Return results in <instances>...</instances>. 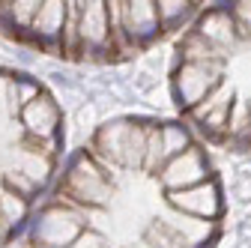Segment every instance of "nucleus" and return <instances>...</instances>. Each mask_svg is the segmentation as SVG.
I'll return each mask as SVG.
<instances>
[{
	"label": "nucleus",
	"mask_w": 251,
	"mask_h": 248,
	"mask_svg": "<svg viewBox=\"0 0 251 248\" xmlns=\"http://www.w3.org/2000/svg\"><path fill=\"white\" fill-rule=\"evenodd\" d=\"M66 117L57 96L30 72L0 66V248L12 245L54 185Z\"/></svg>",
	"instance_id": "4"
},
{
	"label": "nucleus",
	"mask_w": 251,
	"mask_h": 248,
	"mask_svg": "<svg viewBox=\"0 0 251 248\" xmlns=\"http://www.w3.org/2000/svg\"><path fill=\"white\" fill-rule=\"evenodd\" d=\"M27 230L30 248H215L225 185L185 123L114 117L69 156Z\"/></svg>",
	"instance_id": "1"
},
{
	"label": "nucleus",
	"mask_w": 251,
	"mask_h": 248,
	"mask_svg": "<svg viewBox=\"0 0 251 248\" xmlns=\"http://www.w3.org/2000/svg\"><path fill=\"white\" fill-rule=\"evenodd\" d=\"M203 3H24L0 0V36L72 63H120L182 30Z\"/></svg>",
	"instance_id": "3"
},
{
	"label": "nucleus",
	"mask_w": 251,
	"mask_h": 248,
	"mask_svg": "<svg viewBox=\"0 0 251 248\" xmlns=\"http://www.w3.org/2000/svg\"><path fill=\"white\" fill-rule=\"evenodd\" d=\"M171 96L201 141L251 152V0L212 3L185 24Z\"/></svg>",
	"instance_id": "2"
}]
</instances>
